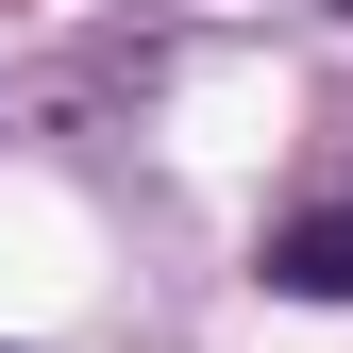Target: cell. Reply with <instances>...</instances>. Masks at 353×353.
<instances>
[{"label":"cell","instance_id":"1","mask_svg":"<svg viewBox=\"0 0 353 353\" xmlns=\"http://www.w3.org/2000/svg\"><path fill=\"white\" fill-rule=\"evenodd\" d=\"M270 286H286V303H353V202L286 219V236H270Z\"/></svg>","mask_w":353,"mask_h":353},{"label":"cell","instance_id":"2","mask_svg":"<svg viewBox=\"0 0 353 353\" xmlns=\"http://www.w3.org/2000/svg\"><path fill=\"white\" fill-rule=\"evenodd\" d=\"M336 17H353V0H336Z\"/></svg>","mask_w":353,"mask_h":353}]
</instances>
